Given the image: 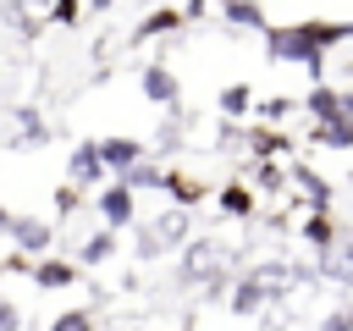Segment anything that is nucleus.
<instances>
[{
    "instance_id": "1",
    "label": "nucleus",
    "mask_w": 353,
    "mask_h": 331,
    "mask_svg": "<svg viewBox=\"0 0 353 331\" xmlns=\"http://www.w3.org/2000/svg\"><path fill=\"white\" fill-rule=\"evenodd\" d=\"M270 55H281V61H303L309 72L320 66V50L303 39V28H281V33H270Z\"/></svg>"
},
{
    "instance_id": "2",
    "label": "nucleus",
    "mask_w": 353,
    "mask_h": 331,
    "mask_svg": "<svg viewBox=\"0 0 353 331\" xmlns=\"http://www.w3.org/2000/svg\"><path fill=\"white\" fill-rule=\"evenodd\" d=\"M226 265V243L221 237H204V243H193L188 254H182V276H210V270H221Z\"/></svg>"
},
{
    "instance_id": "3",
    "label": "nucleus",
    "mask_w": 353,
    "mask_h": 331,
    "mask_svg": "<svg viewBox=\"0 0 353 331\" xmlns=\"http://www.w3.org/2000/svg\"><path fill=\"white\" fill-rule=\"evenodd\" d=\"M6 232L17 237V248H22V254H44V248H50V226H44L39 215H22V221H11Z\"/></svg>"
},
{
    "instance_id": "4",
    "label": "nucleus",
    "mask_w": 353,
    "mask_h": 331,
    "mask_svg": "<svg viewBox=\"0 0 353 331\" xmlns=\"http://www.w3.org/2000/svg\"><path fill=\"white\" fill-rule=\"evenodd\" d=\"M182 237H188V210H165V215L154 221V232H149L154 254H160V248H176Z\"/></svg>"
},
{
    "instance_id": "5",
    "label": "nucleus",
    "mask_w": 353,
    "mask_h": 331,
    "mask_svg": "<svg viewBox=\"0 0 353 331\" xmlns=\"http://www.w3.org/2000/svg\"><path fill=\"white\" fill-rule=\"evenodd\" d=\"M143 160V149L132 143V138H105L99 143V166H116V171H132Z\"/></svg>"
},
{
    "instance_id": "6",
    "label": "nucleus",
    "mask_w": 353,
    "mask_h": 331,
    "mask_svg": "<svg viewBox=\"0 0 353 331\" xmlns=\"http://www.w3.org/2000/svg\"><path fill=\"white\" fill-rule=\"evenodd\" d=\"M99 171H105V166H99V143H77V149H72L66 177H72V182H94Z\"/></svg>"
},
{
    "instance_id": "7",
    "label": "nucleus",
    "mask_w": 353,
    "mask_h": 331,
    "mask_svg": "<svg viewBox=\"0 0 353 331\" xmlns=\"http://www.w3.org/2000/svg\"><path fill=\"white\" fill-rule=\"evenodd\" d=\"M99 215H105L110 226H127V221H132V188H110V193L99 199Z\"/></svg>"
},
{
    "instance_id": "8",
    "label": "nucleus",
    "mask_w": 353,
    "mask_h": 331,
    "mask_svg": "<svg viewBox=\"0 0 353 331\" xmlns=\"http://www.w3.org/2000/svg\"><path fill=\"white\" fill-rule=\"evenodd\" d=\"M309 116L325 127V121H342V94H331V88H314L309 94Z\"/></svg>"
},
{
    "instance_id": "9",
    "label": "nucleus",
    "mask_w": 353,
    "mask_h": 331,
    "mask_svg": "<svg viewBox=\"0 0 353 331\" xmlns=\"http://www.w3.org/2000/svg\"><path fill=\"white\" fill-rule=\"evenodd\" d=\"M254 287H259L265 298H281V292L292 287V270H287V265H265V270L254 276Z\"/></svg>"
},
{
    "instance_id": "10",
    "label": "nucleus",
    "mask_w": 353,
    "mask_h": 331,
    "mask_svg": "<svg viewBox=\"0 0 353 331\" xmlns=\"http://www.w3.org/2000/svg\"><path fill=\"white\" fill-rule=\"evenodd\" d=\"M143 94H149V99H176V77H171L165 66H149V72H143Z\"/></svg>"
},
{
    "instance_id": "11",
    "label": "nucleus",
    "mask_w": 353,
    "mask_h": 331,
    "mask_svg": "<svg viewBox=\"0 0 353 331\" xmlns=\"http://www.w3.org/2000/svg\"><path fill=\"white\" fill-rule=\"evenodd\" d=\"M110 254H116V237H110V232H94V237L83 243V265H105Z\"/></svg>"
},
{
    "instance_id": "12",
    "label": "nucleus",
    "mask_w": 353,
    "mask_h": 331,
    "mask_svg": "<svg viewBox=\"0 0 353 331\" xmlns=\"http://www.w3.org/2000/svg\"><path fill=\"white\" fill-rule=\"evenodd\" d=\"M314 138H320V143H331V149H353V121H347V116H342V121H325Z\"/></svg>"
},
{
    "instance_id": "13",
    "label": "nucleus",
    "mask_w": 353,
    "mask_h": 331,
    "mask_svg": "<svg viewBox=\"0 0 353 331\" xmlns=\"http://www.w3.org/2000/svg\"><path fill=\"white\" fill-rule=\"evenodd\" d=\"M292 177H298V188H303V193H309V199H314V210H325V204H331V193H325V182H320V177H314V171H309V166H298V171H292Z\"/></svg>"
},
{
    "instance_id": "14",
    "label": "nucleus",
    "mask_w": 353,
    "mask_h": 331,
    "mask_svg": "<svg viewBox=\"0 0 353 331\" xmlns=\"http://www.w3.org/2000/svg\"><path fill=\"white\" fill-rule=\"evenodd\" d=\"M325 276L353 281V248H325Z\"/></svg>"
},
{
    "instance_id": "15",
    "label": "nucleus",
    "mask_w": 353,
    "mask_h": 331,
    "mask_svg": "<svg viewBox=\"0 0 353 331\" xmlns=\"http://www.w3.org/2000/svg\"><path fill=\"white\" fill-rule=\"evenodd\" d=\"M33 276H39V287H66V281H72V265H61V259H44Z\"/></svg>"
},
{
    "instance_id": "16",
    "label": "nucleus",
    "mask_w": 353,
    "mask_h": 331,
    "mask_svg": "<svg viewBox=\"0 0 353 331\" xmlns=\"http://www.w3.org/2000/svg\"><path fill=\"white\" fill-rule=\"evenodd\" d=\"M259 303H265V292H259V287H254V276H248V281L232 292V309H237V314H254Z\"/></svg>"
},
{
    "instance_id": "17",
    "label": "nucleus",
    "mask_w": 353,
    "mask_h": 331,
    "mask_svg": "<svg viewBox=\"0 0 353 331\" xmlns=\"http://www.w3.org/2000/svg\"><path fill=\"white\" fill-rule=\"evenodd\" d=\"M50 331H94V320H88V309H66L50 320Z\"/></svg>"
},
{
    "instance_id": "18",
    "label": "nucleus",
    "mask_w": 353,
    "mask_h": 331,
    "mask_svg": "<svg viewBox=\"0 0 353 331\" xmlns=\"http://www.w3.org/2000/svg\"><path fill=\"white\" fill-rule=\"evenodd\" d=\"M221 17L243 22V28H265V11H254V6H221Z\"/></svg>"
},
{
    "instance_id": "19",
    "label": "nucleus",
    "mask_w": 353,
    "mask_h": 331,
    "mask_svg": "<svg viewBox=\"0 0 353 331\" xmlns=\"http://www.w3.org/2000/svg\"><path fill=\"white\" fill-rule=\"evenodd\" d=\"M221 210H226V215H248L254 204H248V193H243V188H221Z\"/></svg>"
},
{
    "instance_id": "20",
    "label": "nucleus",
    "mask_w": 353,
    "mask_h": 331,
    "mask_svg": "<svg viewBox=\"0 0 353 331\" xmlns=\"http://www.w3.org/2000/svg\"><path fill=\"white\" fill-rule=\"evenodd\" d=\"M176 22H182V17H176V11H154V17H149V22H143V28H138V33H143V39H149V33H165V28H176Z\"/></svg>"
},
{
    "instance_id": "21",
    "label": "nucleus",
    "mask_w": 353,
    "mask_h": 331,
    "mask_svg": "<svg viewBox=\"0 0 353 331\" xmlns=\"http://www.w3.org/2000/svg\"><path fill=\"white\" fill-rule=\"evenodd\" d=\"M221 110L243 116V110H248V88H226V94H221Z\"/></svg>"
},
{
    "instance_id": "22",
    "label": "nucleus",
    "mask_w": 353,
    "mask_h": 331,
    "mask_svg": "<svg viewBox=\"0 0 353 331\" xmlns=\"http://www.w3.org/2000/svg\"><path fill=\"white\" fill-rule=\"evenodd\" d=\"M309 243H320V248H331V226H325V215H314V221H309Z\"/></svg>"
},
{
    "instance_id": "23",
    "label": "nucleus",
    "mask_w": 353,
    "mask_h": 331,
    "mask_svg": "<svg viewBox=\"0 0 353 331\" xmlns=\"http://www.w3.org/2000/svg\"><path fill=\"white\" fill-rule=\"evenodd\" d=\"M22 325V314H17V303L11 298H0V331H17Z\"/></svg>"
},
{
    "instance_id": "24",
    "label": "nucleus",
    "mask_w": 353,
    "mask_h": 331,
    "mask_svg": "<svg viewBox=\"0 0 353 331\" xmlns=\"http://www.w3.org/2000/svg\"><path fill=\"white\" fill-rule=\"evenodd\" d=\"M320 331H353V314H325V325Z\"/></svg>"
},
{
    "instance_id": "25",
    "label": "nucleus",
    "mask_w": 353,
    "mask_h": 331,
    "mask_svg": "<svg viewBox=\"0 0 353 331\" xmlns=\"http://www.w3.org/2000/svg\"><path fill=\"white\" fill-rule=\"evenodd\" d=\"M6 226H11V215H6V210H0V232H6Z\"/></svg>"
}]
</instances>
